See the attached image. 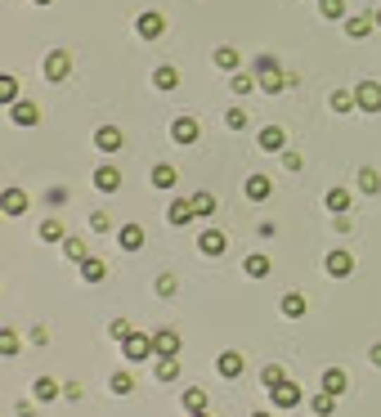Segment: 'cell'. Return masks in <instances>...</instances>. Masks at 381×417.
<instances>
[{
    "instance_id": "1",
    "label": "cell",
    "mask_w": 381,
    "mask_h": 417,
    "mask_svg": "<svg viewBox=\"0 0 381 417\" xmlns=\"http://www.w3.org/2000/svg\"><path fill=\"white\" fill-rule=\"evenodd\" d=\"M121 354H126L130 363H144V359H153V337H144V332H130L126 341H121Z\"/></svg>"
},
{
    "instance_id": "2",
    "label": "cell",
    "mask_w": 381,
    "mask_h": 417,
    "mask_svg": "<svg viewBox=\"0 0 381 417\" xmlns=\"http://www.w3.org/2000/svg\"><path fill=\"white\" fill-rule=\"evenodd\" d=\"M72 77V58H68V50H50L45 54V81H68Z\"/></svg>"
},
{
    "instance_id": "3",
    "label": "cell",
    "mask_w": 381,
    "mask_h": 417,
    "mask_svg": "<svg viewBox=\"0 0 381 417\" xmlns=\"http://www.w3.org/2000/svg\"><path fill=\"white\" fill-rule=\"evenodd\" d=\"M301 399H305V395H301V386H296V382H282V386H274V390H269V404H274V409H282V413H287V409H296Z\"/></svg>"
},
{
    "instance_id": "4",
    "label": "cell",
    "mask_w": 381,
    "mask_h": 417,
    "mask_svg": "<svg viewBox=\"0 0 381 417\" xmlns=\"http://www.w3.org/2000/svg\"><path fill=\"white\" fill-rule=\"evenodd\" d=\"M354 104H359L363 113H381V85L377 81H359L354 85Z\"/></svg>"
},
{
    "instance_id": "5",
    "label": "cell",
    "mask_w": 381,
    "mask_h": 417,
    "mask_svg": "<svg viewBox=\"0 0 381 417\" xmlns=\"http://www.w3.org/2000/svg\"><path fill=\"white\" fill-rule=\"evenodd\" d=\"M27 206H32V198H27V193L18 189V184H9V189L0 193V211H5V216H23Z\"/></svg>"
},
{
    "instance_id": "6",
    "label": "cell",
    "mask_w": 381,
    "mask_h": 417,
    "mask_svg": "<svg viewBox=\"0 0 381 417\" xmlns=\"http://www.w3.org/2000/svg\"><path fill=\"white\" fill-rule=\"evenodd\" d=\"M198 135H202V126L193 117H175V121H170V139H175V144H198Z\"/></svg>"
},
{
    "instance_id": "7",
    "label": "cell",
    "mask_w": 381,
    "mask_h": 417,
    "mask_svg": "<svg viewBox=\"0 0 381 417\" xmlns=\"http://www.w3.org/2000/svg\"><path fill=\"white\" fill-rule=\"evenodd\" d=\"M121 144H126V135H121L117 126H99V130H94V149H99V153H121Z\"/></svg>"
},
{
    "instance_id": "8",
    "label": "cell",
    "mask_w": 381,
    "mask_h": 417,
    "mask_svg": "<svg viewBox=\"0 0 381 417\" xmlns=\"http://www.w3.org/2000/svg\"><path fill=\"white\" fill-rule=\"evenodd\" d=\"M135 32H139L144 41H157V36L166 32V18H162V14H153V9H149V14H139V18H135Z\"/></svg>"
},
{
    "instance_id": "9",
    "label": "cell",
    "mask_w": 381,
    "mask_h": 417,
    "mask_svg": "<svg viewBox=\"0 0 381 417\" xmlns=\"http://www.w3.org/2000/svg\"><path fill=\"white\" fill-rule=\"evenodd\" d=\"M9 121H14V126H36V121H41V108L32 99H18V104H9Z\"/></svg>"
},
{
    "instance_id": "10",
    "label": "cell",
    "mask_w": 381,
    "mask_h": 417,
    "mask_svg": "<svg viewBox=\"0 0 381 417\" xmlns=\"http://www.w3.org/2000/svg\"><path fill=\"white\" fill-rule=\"evenodd\" d=\"M323 269H327L332 278H350V274H354V256H350V251H327Z\"/></svg>"
},
{
    "instance_id": "11",
    "label": "cell",
    "mask_w": 381,
    "mask_h": 417,
    "mask_svg": "<svg viewBox=\"0 0 381 417\" xmlns=\"http://www.w3.org/2000/svg\"><path fill=\"white\" fill-rule=\"evenodd\" d=\"M153 350L162 354V359H175V354H180V332H175V328H162V332H153Z\"/></svg>"
},
{
    "instance_id": "12",
    "label": "cell",
    "mask_w": 381,
    "mask_h": 417,
    "mask_svg": "<svg viewBox=\"0 0 381 417\" xmlns=\"http://www.w3.org/2000/svg\"><path fill=\"white\" fill-rule=\"evenodd\" d=\"M256 144H261L265 153H282V149H287V130H282V126H265L261 135H256Z\"/></svg>"
},
{
    "instance_id": "13",
    "label": "cell",
    "mask_w": 381,
    "mask_h": 417,
    "mask_svg": "<svg viewBox=\"0 0 381 417\" xmlns=\"http://www.w3.org/2000/svg\"><path fill=\"white\" fill-rule=\"evenodd\" d=\"M225 247H229V238L220 234V229H202V238H198L202 256H225Z\"/></svg>"
},
{
    "instance_id": "14",
    "label": "cell",
    "mask_w": 381,
    "mask_h": 417,
    "mask_svg": "<svg viewBox=\"0 0 381 417\" xmlns=\"http://www.w3.org/2000/svg\"><path fill=\"white\" fill-rule=\"evenodd\" d=\"M58 395H63V386H58L54 377H36V382H32V399H36V404H50V399H58Z\"/></svg>"
},
{
    "instance_id": "15",
    "label": "cell",
    "mask_w": 381,
    "mask_h": 417,
    "mask_svg": "<svg viewBox=\"0 0 381 417\" xmlns=\"http://www.w3.org/2000/svg\"><path fill=\"white\" fill-rule=\"evenodd\" d=\"M373 27H377V14H354V18H346V36H350V41H363Z\"/></svg>"
},
{
    "instance_id": "16",
    "label": "cell",
    "mask_w": 381,
    "mask_h": 417,
    "mask_svg": "<svg viewBox=\"0 0 381 417\" xmlns=\"http://www.w3.org/2000/svg\"><path fill=\"white\" fill-rule=\"evenodd\" d=\"M216 368H220V377H229V382H233V377H242V368H247V363H242L238 350H225V354L216 359Z\"/></svg>"
},
{
    "instance_id": "17",
    "label": "cell",
    "mask_w": 381,
    "mask_h": 417,
    "mask_svg": "<svg viewBox=\"0 0 381 417\" xmlns=\"http://www.w3.org/2000/svg\"><path fill=\"white\" fill-rule=\"evenodd\" d=\"M94 189H99V193H117L121 189V170L117 166H99V170H94Z\"/></svg>"
},
{
    "instance_id": "18",
    "label": "cell",
    "mask_w": 381,
    "mask_h": 417,
    "mask_svg": "<svg viewBox=\"0 0 381 417\" xmlns=\"http://www.w3.org/2000/svg\"><path fill=\"white\" fill-rule=\"evenodd\" d=\"M193 216H198V211H193V202H189V198H175V202H170V211H166V220H170L175 229H184Z\"/></svg>"
},
{
    "instance_id": "19",
    "label": "cell",
    "mask_w": 381,
    "mask_h": 417,
    "mask_svg": "<svg viewBox=\"0 0 381 417\" xmlns=\"http://www.w3.org/2000/svg\"><path fill=\"white\" fill-rule=\"evenodd\" d=\"M117 242H121V251H139L144 247V229L139 225H121L117 229Z\"/></svg>"
},
{
    "instance_id": "20",
    "label": "cell",
    "mask_w": 381,
    "mask_h": 417,
    "mask_svg": "<svg viewBox=\"0 0 381 417\" xmlns=\"http://www.w3.org/2000/svg\"><path fill=\"white\" fill-rule=\"evenodd\" d=\"M81 278H85V283H104V278H108V265L99 261V256H85V261H81Z\"/></svg>"
},
{
    "instance_id": "21",
    "label": "cell",
    "mask_w": 381,
    "mask_h": 417,
    "mask_svg": "<svg viewBox=\"0 0 381 417\" xmlns=\"http://www.w3.org/2000/svg\"><path fill=\"white\" fill-rule=\"evenodd\" d=\"M18 350H23V337L14 332V328H0V359H14Z\"/></svg>"
},
{
    "instance_id": "22",
    "label": "cell",
    "mask_w": 381,
    "mask_h": 417,
    "mask_svg": "<svg viewBox=\"0 0 381 417\" xmlns=\"http://www.w3.org/2000/svg\"><path fill=\"white\" fill-rule=\"evenodd\" d=\"M149 180H153V189H175V180H180V175H175V166H166V162H157Z\"/></svg>"
},
{
    "instance_id": "23",
    "label": "cell",
    "mask_w": 381,
    "mask_h": 417,
    "mask_svg": "<svg viewBox=\"0 0 381 417\" xmlns=\"http://www.w3.org/2000/svg\"><path fill=\"white\" fill-rule=\"evenodd\" d=\"M180 404H184V413H206V390L202 386H189Z\"/></svg>"
},
{
    "instance_id": "24",
    "label": "cell",
    "mask_w": 381,
    "mask_h": 417,
    "mask_svg": "<svg viewBox=\"0 0 381 417\" xmlns=\"http://www.w3.org/2000/svg\"><path fill=\"white\" fill-rule=\"evenodd\" d=\"M269 193H274V184H269V175H251V180H247V198H251V202H265Z\"/></svg>"
},
{
    "instance_id": "25",
    "label": "cell",
    "mask_w": 381,
    "mask_h": 417,
    "mask_svg": "<svg viewBox=\"0 0 381 417\" xmlns=\"http://www.w3.org/2000/svg\"><path fill=\"white\" fill-rule=\"evenodd\" d=\"M346 386H350V377L341 373V368H327V373H323V390H327V395H341Z\"/></svg>"
},
{
    "instance_id": "26",
    "label": "cell",
    "mask_w": 381,
    "mask_h": 417,
    "mask_svg": "<svg viewBox=\"0 0 381 417\" xmlns=\"http://www.w3.org/2000/svg\"><path fill=\"white\" fill-rule=\"evenodd\" d=\"M327 211H337V216H346L350 211V189H327Z\"/></svg>"
},
{
    "instance_id": "27",
    "label": "cell",
    "mask_w": 381,
    "mask_h": 417,
    "mask_svg": "<svg viewBox=\"0 0 381 417\" xmlns=\"http://www.w3.org/2000/svg\"><path fill=\"white\" fill-rule=\"evenodd\" d=\"M305 310H310V305H305L301 292H287V297H282V314H287V318H301Z\"/></svg>"
},
{
    "instance_id": "28",
    "label": "cell",
    "mask_w": 381,
    "mask_h": 417,
    "mask_svg": "<svg viewBox=\"0 0 381 417\" xmlns=\"http://www.w3.org/2000/svg\"><path fill=\"white\" fill-rule=\"evenodd\" d=\"M108 390H113V395H130V390H135V377L126 373V368H121V373L108 377Z\"/></svg>"
},
{
    "instance_id": "29",
    "label": "cell",
    "mask_w": 381,
    "mask_h": 417,
    "mask_svg": "<svg viewBox=\"0 0 381 417\" xmlns=\"http://www.w3.org/2000/svg\"><path fill=\"white\" fill-rule=\"evenodd\" d=\"M211 58H216V68H225V72H238V50H233V45H220V50H216Z\"/></svg>"
},
{
    "instance_id": "30",
    "label": "cell",
    "mask_w": 381,
    "mask_h": 417,
    "mask_svg": "<svg viewBox=\"0 0 381 417\" xmlns=\"http://www.w3.org/2000/svg\"><path fill=\"white\" fill-rule=\"evenodd\" d=\"M0 104H18V77L0 72Z\"/></svg>"
},
{
    "instance_id": "31",
    "label": "cell",
    "mask_w": 381,
    "mask_h": 417,
    "mask_svg": "<svg viewBox=\"0 0 381 417\" xmlns=\"http://www.w3.org/2000/svg\"><path fill=\"white\" fill-rule=\"evenodd\" d=\"M153 373H157V382H175V377H180V359H162V354H157Z\"/></svg>"
},
{
    "instance_id": "32",
    "label": "cell",
    "mask_w": 381,
    "mask_h": 417,
    "mask_svg": "<svg viewBox=\"0 0 381 417\" xmlns=\"http://www.w3.org/2000/svg\"><path fill=\"white\" fill-rule=\"evenodd\" d=\"M153 85H157V90H175V85H180V72H175V68H157V72H153Z\"/></svg>"
},
{
    "instance_id": "33",
    "label": "cell",
    "mask_w": 381,
    "mask_h": 417,
    "mask_svg": "<svg viewBox=\"0 0 381 417\" xmlns=\"http://www.w3.org/2000/svg\"><path fill=\"white\" fill-rule=\"evenodd\" d=\"M63 220H41V242H63Z\"/></svg>"
},
{
    "instance_id": "34",
    "label": "cell",
    "mask_w": 381,
    "mask_h": 417,
    "mask_svg": "<svg viewBox=\"0 0 381 417\" xmlns=\"http://www.w3.org/2000/svg\"><path fill=\"white\" fill-rule=\"evenodd\" d=\"M242 269H247V278H265L269 274V256H247Z\"/></svg>"
},
{
    "instance_id": "35",
    "label": "cell",
    "mask_w": 381,
    "mask_h": 417,
    "mask_svg": "<svg viewBox=\"0 0 381 417\" xmlns=\"http://www.w3.org/2000/svg\"><path fill=\"white\" fill-rule=\"evenodd\" d=\"M310 409H314L318 417H332V413H337V395H327V390H323V395L310 399Z\"/></svg>"
},
{
    "instance_id": "36",
    "label": "cell",
    "mask_w": 381,
    "mask_h": 417,
    "mask_svg": "<svg viewBox=\"0 0 381 417\" xmlns=\"http://www.w3.org/2000/svg\"><path fill=\"white\" fill-rule=\"evenodd\" d=\"M63 256H68V261H77V265H81V261H85L90 251H85V242H81V238H63Z\"/></svg>"
},
{
    "instance_id": "37",
    "label": "cell",
    "mask_w": 381,
    "mask_h": 417,
    "mask_svg": "<svg viewBox=\"0 0 381 417\" xmlns=\"http://www.w3.org/2000/svg\"><path fill=\"white\" fill-rule=\"evenodd\" d=\"M229 90H233V94H251V90H256V77H247V72H233Z\"/></svg>"
},
{
    "instance_id": "38",
    "label": "cell",
    "mask_w": 381,
    "mask_h": 417,
    "mask_svg": "<svg viewBox=\"0 0 381 417\" xmlns=\"http://www.w3.org/2000/svg\"><path fill=\"white\" fill-rule=\"evenodd\" d=\"M193 211H198V216H216V198H211V193H193Z\"/></svg>"
},
{
    "instance_id": "39",
    "label": "cell",
    "mask_w": 381,
    "mask_h": 417,
    "mask_svg": "<svg viewBox=\"0 0 381 417\" xmlns=\"http://www.w3.org/2000/svg\"><path fill=\"white\" fill-rule=\"evenodd\" d=\"M318 14L323 18H346V0H318Z\"/></svg>"
},
{
    "instance_id": "40",
    "label": "cell",
    "mask_w": 381,
    "mask_h": 417,
    "mask_svg": "<svg viewBox=\"0 0 381 417\" xmlns=\"http://www.w3.org/2000/svg\"><path fill=\"white\" fill-rule=\"evenodd\" d=\"M359 189H363V193H377V189H381V175H377L373 166H363V170H359Z\"/></svg>"
},
{
    "instance_id": "41",
    "label": "cell",
    "mask_w": 381,
    "mask_h": 417,
    "mask_svg": "<svg viewBox=\"0 0 381 417\" xmlns=\"http://www.w3.org/2000/svg\"><path fill=\"white\" fill-rule=\"evenodd\" d=\"M261 382H265L269 390H274V386H282V382H287V373H282V368H278V363H269V368H265V373H261Z\"/></svg>"
},
{
    "instance_id": "42",
    "label": "cell",
    "mask_w": 381,
    "mask_h": 417,
    "mask_svg": "<svg viewBox=\"0 0 381 417\" xmlns=\"http://www.w3.org/2000/svg\"><path fill=\"white\" fill-rule=\"evenodd\" d=\"M225 126H229V130H247V113H242V108H229V113H225Z\"/></svg>"
},
{
    "instance_id": "43",
    "label": "cell",
    "mask_w": 381,
    "mask_h": 417,
    "mask_svg": "<svg viewBox=\"0 0 381 417\" xmlns=\"http://www.w3.org/2000/svg\"><path fill=\"white\" fill-rule=\"evenodd\" d=\"M251 72H256V77H269V72H278V58H274V54H261Z\"/></svg>"
},
{
    "instance_id": "44",
    "label": "cell",
    "mask_w": 381,
    "mask_h": 417,
    "mask_svg": "<svg viewBox=\"0 0 381 417\" xmlns=\"http://www.w3.org/2000/svg\"><path fill=\"white\" fill-rule=\"evenodd\" d=\"M332 108H337V113H350V108H359V104H354V94L337 90V94H332Z\"/></svg>"
},
{
    "instance_id": "45",
    "label": "cell",
    "mask_w": 381,
    "mask_h": 417,
    "mask_svg": "<svg viewBox=\"0 0 381 417\" xmlns=\"http://www.w3.org/2000/svg\"><path fill=\"white\" fill-rule=\"evenodd\" d=\"M90 229H94V234H108V229H113V220H108V211H90Z\"/></svg>"
},
{
    "instance_id": "46",
    "label": "cell",
    "mask_w": 381,
    "mask_h": 417,
    "mask_svg": "<svg viewBox=\"0 0 381 417\" xmlns=\"http://www.w3.org/2000/svg\"><path fill=\"white\" fill-rule=\"evenodd\" d=\"M108 332H113V337H117V341H126V337H130V332H135V328H130V323H126V318H113V323H108Z\"/></svg>"
},
{
    "instance_id": "47",
    "label": "cell",
    "mask_w": 381,
    "mask_h": 417,
    "mask_svg": "<svg viewBox=\"0 0 381 417\" xmlns=\"http://www.w3.org/2000/svg\"><path fill=\"white\" fill-rule=\"evenodd\" d=\"M157 297H175V274H162V278H157Z\"/></svg>"
},
{
    "instance_id": "48",
    "label": "cell",
    "mask_w": 381,
    "mask_h": 417,
    "mask_svg": "<svg viewBox=\"0 0 381 417\" xmlns=\"http://www.w3.org/2000/svg\"><path fill=\"white\" fill-rule=\"evenodd\" d=\"M45 202H50V206H63V202H68V189H63V184H54V189L45 193Z\"/></svg>"
},
{
    "instance_id": "49",
    "label": "cell",
    "mask_w": 381,
    "mask_h": 417,
    "mask_svg": "<svg viewBox=\"0 0 381 417\" xmlns=\"http://www.w3.org/2000/svg\"><path fill=\"white\" fill-rule=\"evenodd\" d=\"M282 166H287V170H301L305 162H301V153H287V149H282Z\"/></svg>"
},
{
    "instance_id": "50",
    "label": "cell",
    "mask_w": 381,
    "mask_h": 417,
    "mask_svg": "<svg viewBox=\"0 0 381 417\" xmlns=\"http://www.w3.org/2000/svg\"><path fill=\"white\" fill-rule=\"evenodd\" d=\"M27 341H32V346H45V341H50V332H45V328H32Z\"/></svg>"
},
{
    "instance_id": "51",
    "label": "cell",
    "mask_w": 381,
    "mask_h": 417,
    "mask_svg": "<svg viewBox=\"0 0 381 417\" xmlns=\"http://www.w3.org/2000/svg\"><path fill=\"white\" fill-rule=\"evenodd\" d=\"M373 363L381 368V341H377V346H373Z\"/></svg>"
},
{
    "instance_id": "52",
    "label": "cell",
    "mask_w": 381,
    "mask_h": 417,
    "mask_svg": "<svg viewBox=\"0 0 381 417\" xmlns=\"http://www.w3.org/2000/svg\"><path fill=\"white\" fill-rule=\"evenodd\" d=\"M251 417H274V413H251Z\"/></svg>"
},
{
    "instance_id": "53",
    "label": "cell",
    "mask_w": 381,
    "mask_h": 417,
    "mask_svg": "<svg viewBox=\"0 0 381 417\" xmlns=\"http://www.w3.org/2000/svg\"><path fill=\"white\" fill-rule=\"evenodd\" d=\"M189 417H211V413H189Z\"/></svg>"
},
{
    "instance_id": "54",
    "label": "cell",
    "mask_w": 381,
    "mask_h": 417,
    "mask_svg": "<svg viewBox=\"0 0 381 417\" xmlns=\"http://www.w3.org/2000/svg\"><path fill=\"white\" fill-rule=\"evenodd\" d=\"M36 5H50V0H36Z\"/></svg>"
},
{
    "instance_id": "55",
    "label": "cell",
    "mask_w": 381,
    "mask_h": 417,
    "mask_svg": "<svg viewBox=\"0 0 381 417\" xmlns=\"http://www.w3.org/2000/svg\"><path fill=\"white\" fill-rule=\"evenodd\" d=\"M0 225H5V211H0Z\"/></svg>"
},
{
    "instance_id": "56",
    "label": "cell",
    "mask_w": 381,
    "mask_h": 417,
    "mask_svg": "<svg viewBox=\"0 0 381 417\" xmlns=\"http://www.w3.org/2000/svg\"><path fill=\"white\" fill-rule=\"evenodd\" d=\"M377 23H381V9H377Z\"/></svg>"
}]
</instances>
